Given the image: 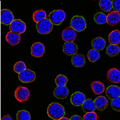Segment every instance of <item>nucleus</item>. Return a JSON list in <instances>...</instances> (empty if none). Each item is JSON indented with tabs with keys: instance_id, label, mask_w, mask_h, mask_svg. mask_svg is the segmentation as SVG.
Returning <instances> with one entry per match:
<instances>
[{
	"instance_id": "7ed1b4c3",
	"label": "nucleus",
	"mask_w": 120,
	"mask_h": 120,
	"mask_svg": "<svg viewBox=\"0 0 120 120\" xmlns=\"http://www.w3.org/2000/svg\"><path fill=\"white\" fill-rule=\"evenodd\" d=\"M65 17L66 14L64 11L57 10L49 14V19L53 25H59L64 21Z\"/></svg>"
},
{
	"instance_id": "c85d7f7f",
	"label": "nucleus",
	"mask_w": 120,
	"mask_h": 120,
	"mask_svg": "<svg viewBox=\"0 0 120 120\" xmlns=\"http://www.w3.org/2000/svg\"><path fill=\"white\" fill-rule=\"evenodd\" d=\"M17 120H30L31 116L29 112L26 110L18 111L16 115Z\"/></svg>"
},
{
	"instance_id": "0eeeda50",
	"label": "nucleus",
	"mask_w": 120,
	"mask_h": 120,
	"mask_svg": "<svg viewBox=\"0 0 120 120\" xmlns=\"http://www.w3.org/2000/svg\"><path fill=\"white\" fill-rule=\"evenodd\" d=\"M36 74L34 72L29 69H26L19 73V79L24 83H29L34 81Z\"/></svg>"
},
{
	"instance_id": "dca6fc26",
	"label": "nucleus",
	"mask_w": 120,
	"mask_h": 120,
	"mask_svg": "<svg viewBox=\"0 0 120 120\" xmlns=\"http://www.w3.org/2000/svg\"><path fill=\"white\" fill-rule=\"evenodd\" d=\"M6 40L8 44L12 46L18 45L21 41V36L12 32H9L6 36Z\"/></svg>"
},
{
	"instance_id": "39448f33",
	"label": "nucleus",
	"mask_w": 120,
	"mask_h": 120,
	"mask_svg": "<svg viewBox=\"0 0 120 120\" xmlns=\"http://www.w3.org/2000/svg\"><path fill=\"white\" fill-rule=\"evenodd\" d=\"M37 31L41 34H48L53 29V24L49 19H45L37 24Z\"/></svg>"
},
{
	"instance_id": "1a4fd4ad",
	"label": "nucleus",
	"mask_w": 120,
	"mask_h": 120,
	"mask_svg": "<svg viewBox=\"0 0 120 120\" xmlns=\"http://www.w3.org/2000/svg\"><path fill=\"white\" fill-rule=\"evenodd\" d=\"M14 16L12 12L7 9L2 10L0 12V22L2 24L8 25L14 20Z\"/></svg>"
},
{
	"instance_id": "f3484780",
	"label": "nucleus",
	"mask_w": 120,
	"mask_h": 120,
	"mask_svg": "<svg viewBox=\"0 0 120 120\" xmlns=\"http://www.w3.org/2000/svg\"><path fill=\"white\" fill-rule=\"evenodd\" d=\"M94 102L96 108L100 111H104L109 104L108 100L105 97L102 96L97 97Z\"/></svg>"
},
{
	"instance_id": "412c9836",
	"label": "nucleus",
	"mask_w": 120,
	"mask_h": 120,
	"mask_svg": "<svg viewBox=\"0 0 120 120\" xmlns=\"http://www.w3.org/2000/svg\"><path fill=\"white\" fill-rule=\"evenodd\" d=\"M108 40L111 45H119L120 42V33L119 30H114L111 32L109 36Z\"/></svg>"
},
{
	"instance_id": "2f4dec72",
	"label": "nucleus",
	"mask_w": 120,
	"mask_h": 120,
	"mask_svg": "<svg viewBox=\"0 0 120 120\" xmlns=\"http://www.w3.org/2000/svg\"><path fill=\"white\" fill-rule=\"evenodd\" d=\"M111 105L112 108L115 111L118 112L120 111V97H117L115 99L112 100Z\"/></svg>"
},
{
	"instance_id": "6ab92c4d",
	"label": "nucleus",
	"mask_w": 120,
	"mask_h": 120,
	"mask_svg": "<svg viewBox=\"0 0 120 120\" xmlns=\"http://www.w3.org/2000/svg\"><path fill=\"white\" fill-rule=\"evenodd\" d=\"M106 17L107 22L111 26H115L120 21V13L116 11H112L109 13Z\"/></svg>"
},
{
	"instance_id": "6e6552de",
	"label": "nucleus",
	"mask_w": 120,
	"mask_h": 120,
	"mask_svg": "<svg viewBox=\"0 0 120 120\" xmlns=\"http://www.w3.org/2000/svg\"><path fill=\"white\" fill-rule=\"evenodd\" d=\"M45 52L44 45L40 42H37L33 44L31 48V54L33 56L39 58L43 56Z\"/></svg>"
},
{
	"instance_id": "c756f323",
	"label": "nucleus",
	"mask_w": 120,
	"mask_h": 120,
	"mask_svg": "<svg viewBox=\"0 0 120 120\" xmlns=\"http://www.w3.org/2000/svg\"><path fill=\"white\" fill-rule=\"evenodd\" d=\"M68 80L67 77L63 75H59L56 77L55 81L57 86H65Z\"/></svg>"
},
{
	"instance_id": "aec40b11",
	"label": "nucleus",
	"mask_w": 120,
	"mask_h": 120,
	"mask_svg": "<svg viewBox=\"0 0 120 120\" xmlns=\"http://www.w3.org/2000/svg\"><path fill=\"white\" fill-rule=\"evenodd\" d=\"M106 45V42L105 40L101 37L95 38L92 41V46L93 48L98 52L103 50Z\"/></svg>"
},
{
	"instance_id": "423d86ee",
	"label": "nucleus",
	"mask_w": 120,
	"mask_h": 120,
	"mask_svg": "<svg viewBox=\"0 0 120 120\" xmlns=\"http://www.w3.org/2000/svg\"><path fill=\"white\" fill-rule=\"evenodd\" d=\"M9 29L12 32L21 34L26 30V24L20 19H15L10 25Z\"/></svg>"
},
{
	"instance_id": "a878e982",
	"label": "nucleus",
	"mask_w": 120,
	"mask_h": 120,
	"mask_svg": "<svg viewBox=\"0 0 120 120\" xmlns=\"http://www.w3.org/2000/svg\"><path fill=\"white\" fill-rule=\"evenodd\" d=\"M100 7L104 12H108L112 8V1L110 0H100L99 2Z\"/></svg>"
},
{
	"instance_id": "e433bc0d",
	"label": "nucleus",
	"mask_w": 120,
	"mask_h": 120,
	"mask_svg": "<svg viewBox=\"0 0 120 120\" xmlns=\"http://www.w3.org/2000/svg\"><path fill=\"white\" fill-rule=\"evenodd\" d=\"M59 120H70V119L67 118L63 117L61 118V119H59Z\"/></svg>"
},
{
	"instance_id": "9d476101",
	"label": "nucleus",
	"mask_w": 120,
	"mask_h": 120,
	"mask_svg": "<svg viewBox=\"0 0 120 120\" xmlns=\"http://www.w3.org/2000/svg\"><path fill=\"white\" fill-rule=\"evenodd\" d=\"M76 37V32L71 26L64 29L62 33V37L63 41L67 42H73Z\"/></svg>"
},
{
	"instance_id": "f257e3e1",
	"label": "nucleus",
	"mask_w": 120,
	"mask_h": 120,
	"mask_svg": "<svg viewBox=\"0 0 120 120\" xmlns=\"http://www.w3.org/2000/svg\"><path fill=\"white\" fill-rule=\"evenodd\" d=\"M47 114L49 117L54 120H59L65 115L64 108L57 102H52L47 108Z\"/></svg>"
},
{
	"instance_id": "72a5a7b5",
	"label": "nucleus",
	"mask_w": 120,
	"mask_h": 120,
	"mask_svg": "<svg viewBox=\"0 0 120 120\" xmlns=\"http://www.w3.org/2000/svg\"><path fill=\"white\" fill-rule=\"evenodd\" d=\"M120 0H114L112 2V7L115 11L119 12L120 11Z\"/></svg>"
},
{
	"instance_id": "c9c22d12",
	"label": "nucleus",
	"mask_w": 120,
	"mask_h": 120,
	"mask_svg": "<svg viewBox=\"0 0 120 120\" xmlns=\"http://www.w3.org/2000/svg\"><path fill=\"white\" fill-rule=\"evenodd\" d=\"M1 120H14L11 117V116L9 115H6L4 116H3L1 119Z\"/></svg>"
},
{
	"instance_id": "ddd939ff",
	"label": "nucleus",
	"mask_w": 120,
	"mask_h": 120,
	"mask_svg": "<svg viewBox=\"0 0 120 120\" xmlns=\"http://www.w3.org/2000/svg\"><path fill=\"white\" fill-rule=\"evenodd\" d=\"M107 79L112 83H120V71L116 68H112L109 70L107 74Z\"/></svg>"
},
{
	"instance_id": "cd10ccee",
	"label": "nucleus",
	"mask_w": 120,
	"mask_h": 120,
	"mask_svg": "<svg viewBox=\"0 0 120 120\" xmlns=\"http://www.w3.org/2000/svg\"><path fill=\"white\" fill-rule=\"evenodd\" d=\"M87 57L90 62L94 63L100 59V55L99 52L95 50L90 49L88 52Z\"/></svg>"
},
{
	"instance_id": "f8f14e48",
	"label": "nucleus",
	"mask_w": 120,
	"mask_h": 120,
	"mask_svg": "<svg viewBox=\"0 0 120 120\" xmlns=\"http://www.w3.org/2000/svg\"><path fill=\"white\" fill-rule=\"evenodd\" d=\"M78 46L73 42H67L64 43L63 47V51L68 56L73 55L78 51Z\"/></svg>"
},
{
	"instance_id": "bb28decb",
	"label": "nucleus",
	"mask_w": 120,
	"mask_h": 120,
	"mask_svg": "<svg viewBox=\"0 0 120 120\" xmlns=\"http://www.w3.org/2000/svg\"><path fill=\"white\" fill-rule=\"evenodd\" d=\"M94 21L97 24L102 25L107 22V17L106 15L102 12H97L94 15Z\"/></svg>"
},
{
	"instance_id": "393cba45",
	"label": "nucleus",
	"mask_w": 120,
	"mask_h": 120,
	"mask_svg": "<svg viewBox=\"0 0 120 120\" xmlns=\"http://www.w3.org/2000/svg\"><path fill=\"white\" fill-rule=\"evenodd\" d=\"M46 17V12L42 10H37L33 14V20L37 23L45 19Z\"/></svg>"
},
{
	"instance_id": "2eb2a0df",
	"label": "nucleus",
	"mask_w": 120,
	"mask_h": 120,
	"mask_svg": "<svg viewBox=\"0 0 120 120\" xmlns=\"http://www.w3.org/2000/svg\"><path fill=\"white\" fill-rule=\"evenodd\" d=\"M69 90L66 86H60L56 87L54 91V95L56 98L64 99L67 97Z\"/></svg>"
},
{
	"instance_id": "b1692460",
	"label": "nucleus",
	"mask_w": 120,
	"mask_h": 120,
	"mask_svg": "<svg viewBox=\"0 0 120 120\" xmlns=\"http://www.w3.org/2000/svg\"><path fill=\"white\" fill-rule=\"evenodd\" d=\"M120 51V47L118 45L111 44L108 45L106 48V54L111 57H114L117 55Z\"/></svg>"
},
{
	"instance_id": "20e7f679",
	"label": "nucleus",
	"mask_w": 120,
	"mask_h": 120,
	"mask_svg": "<svg viewBox=\"0 0 120 120\" xmlns=\"http://www.w3.org/2000/svg\"><path fill=\"white\" fill-rule=\"evenodd\" d=\"M15 96L16 99L19 102H25L27 101L30 97V92L27 88L18 86L15 90Z\"/></svg>"
},
{
	"instance_id": "473e14b6",
	"label": "nucleus",
	"mask_w": 120,
	"mask_h": 120,
	"mask_svg": "<svg viewBox=\"0 0 120 120\" xmlns=\"http://www.w3.org/2000/svg\"><path fill=\"white\" fill-rule=\"evenodd\" d=\"M98 116L94 112L86 113L83 116V120H97Z\"/></svg>"
},
{
	"instance_id": "f03ea898",
	"label": "nucleus",
	"mask_w": 120,
	"mask_h": 120,
	"mask_svg": "<svg viewBox=\"0 0 120 120\" xmlns=\"http://www.w3.org/2000/svg\"><path fill=\"white\" fill-rule=\"evenodd\" d=\"M71 26L76 31L79 32L82 31L86 29V23L83 16H75L71 19Z\"/></svg>"
},
{
	"instance_id": "4468645a",
	"label": "nucleus",
	"mask_w": 120,
	"mask_h": 120,
	"mask_svg": "<svg viewBox=\"0 0 120 120\" xmlns=\"http://www.w3.org/2000/svg\"><path fill=\"white\" fill-rule=\"evenodd\" d=\"M106 94L108 98L111 100H112L120 97V87L116 85L110 86L106 89Z\"/></svg>"
},
{
	"instance_id": "7c9ffc66",
	"label": "nucleus",
	"mask_w": 120,
	"mask_h": 120,
	"mask_svg": "<svg viewBox=\"0 0 120 120\" xmlns=\"http://www.w3.org/2000/svg\"><path fill=\"white\" fill-rule=\"evenodd\" d=\"M14 70L15 72L19 74L24 70L26 69V64L23 61L18 62L14 66Z\"/></svg>"
},
{
	"instance_id": "f704fd0d",
	"label": "nucleus",
	"mask_w": 120,
	"mask_h": 120,
	"mask_svg": "<svg viewBox=\"0 0 120 120\" xmlns=\"http://www.w3.org/2000/svg\"><path fill=\"white\" fill-rule=\"evenodd\" d=\"M70 120H83L80 116L78 115H74L72 116Z\"/></svg>"
},
{
	"instance_id": "9b49d317",
	"label": "nucleus",
	"mask_w": 120,
	"mask_h": 120,
	"mask_svg": "<svg viewBox=\"0 0 120 120\" xmlns=\"http://www.w3.org/2000/svg\"><path fill=\"white\" fill-rule=\"evenodd\" d=\"M85 94L80 92H77L72 94L71 97V102L75 106H82L86 100Z\"/></svg>"
},
{
	"instance_id": "a211bd4d",
	"label": "nucleus",
	"mask_w": 120,
	"mask_h": 120,
	"mask_svg": "<svg viewBox=\"0 0 120 120\" xmlns=\"http://www.w3.org/2000/svg\"><path fill=\"white\" fill-rule=\"evenodd\" d=\"M72 63L75 67H83L85 64V56L79 53L75 54L72 57Z\"/></svg>"
},
{
	"instance_id": "4be33fe9",
	"label": "nucleus",
	"mask_w": 120,
	"mask_h": 120,
	"mask_svg": "<svg viewBox=\"0 0 120 120\" xmlns=\"http://www.w3.org/2000/svg\"><path fill=\"white\" fill-rule=\"evenodd\" d=\"M82 109L85 112H94L96 109L94 102L91 99H88L85 101L82 105Z\"/></svg>"
},
{
	"instance_id": "5701e85b",
	"label": "nucleus",
	"mask_w": 120,
	"mask_h": 120,
	"mask_svg": "<svg viewBox=\"0 0 120 120\" xmlns=\"http://www.w3.org/2000/svg\"><path fill=\"white\" fill-rule=\"evenodd\" d=\"M91 86L93 91L97 95L101 94L105 90L104 84L99 81H95L92 82Z\"/></svg>"
}]
</instances>
